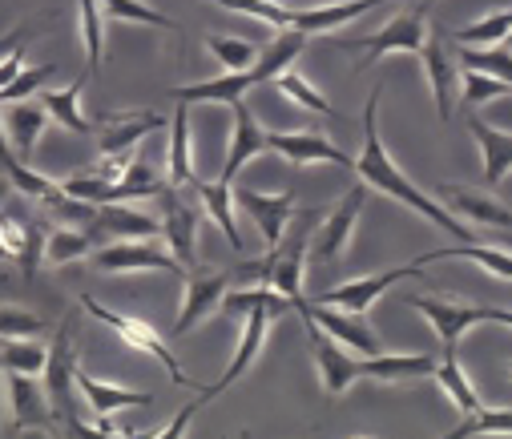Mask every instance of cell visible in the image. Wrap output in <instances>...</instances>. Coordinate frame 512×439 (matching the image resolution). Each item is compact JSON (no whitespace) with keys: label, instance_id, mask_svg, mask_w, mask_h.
<instances>
[{"label":"cell","instance_id":"cell-47","mask_svg":"<svg viewBox=\"0 0 512 439\" xmlns=\"http://www.w3.org/2000/svg\"><path fill=\"white\" fill-rule=\"evenodd\" d=\"M194 411H198V403H190V407H182V411H178V415H174V423H170V427H166V431H162V439H178V435H182V431H186V423H190V419H194Z\"/></svg>","mask_w":512,"mask_h":439},{"label":"cell","instance_id":"cell-49","mask_svg":"<svg viewBox=\"0 0 512 439\" xmlns=\"http://www.w3.org/2000/svg\"><path fill=\"white\" fill-rule=\"evenodd\" d=\"M5 258H13V250L5 246V238H0V262H5Z\"/></svg>","mask_w":512,"mask_h":439},{"label":"cell","instance_id":"cell-45","mask_svg":"<svg viewBox=\"0 0 512 439\" xmlns=\"http://www.w3.org/2000/svg\"><path fill=\"white\" fill-rule=\"evenodd\" d=\"M45 254V222H25V234H21V250H17V262L25 274H33L37 258Z\"/></svg>","mask_w":512,"mask_h":439},{"label":"cell","instance_id":"cell-38","mask_svg":"<svg viewBox=\"0 0 512 439\" xmlns=\"http://www.w3.org/2000/svg\"><path fill=\"white\" fill-rule=\"evenodd\" d=\"M508 435L512 431V411L508 407H500V411H488V407H476V411H468V419H464V427H456L448 439H468V435Z\"/></svg>","mask_w":512,"mask_h":439},{"label":"cell","instance_id":"cell-39","mask_svg":"<svg viewBox=\"0 0 512 439\" xmlns=\"http://www.w3.org/2000/svg\"><path fill=\"white\" fill-rule=\"evenodd\" d=\"M508 29H512V13L500 9V13H492V17H484V21L468 25V29H460L456 33V45H500L508 37Z\"/></svg>","mask_w":512,"mask_h":439},{"label":"cell","instance_id":"cell-10","mask_svg":"<svg viewBox=\"0 0 512 439\" xmlns=\"http://www.w3.org/2000/svg\"><path fill=\"white\" fill-rule=\"evenodd\" d=\"M291 307H295L303 319H311L323 335H331L335 343H343V347H351V351H359V355H375V351H379V339H375V331L363 323L359 311L327 307V303H315V299H295Z\"/></svg>","mask_w":512,"mask_h":439},{"label":"cell","instance_id":"cell-32","mask_svg":"<svg viewBox=\"0 0 512 439\" xmlns=\"http://www.w3.org/2000/svg\"><path fill=\"white\" fill-rule=\"evenodd\" d=\"M275 85L283 89V97H291L295 105H303V109H311V113H323V117H335V121H343V113L303 77V73H295V69H283V73H275Z\"/></svg>","mask_w":512,"mask_h":439},{"label":"cell","instance_id":"cell-19","mask_svg":"<svg viewBox=\"0 0 512 439\" xmlns=\"http://www.w3.org/2000/svg\"><path fill=\"white\" fill-rule=\"evenodd\" d=\"M162 194H166V198H162V206H166L162 238H166L170 254L190 270V266H198V214H194L190 206H182L174 190H162Z\"/></svg>","mask_w":512,"mask_h":439},{"label":"cell","instance_id":"cell-3","mask_svg":"<svg viewBox=\"0 0 512 439\" xmlns=\"http://www.w3.org/2000/svg\"><path fill=\"white\" fill-rule=\"evenodd\" d=\"M230 109H234V133H230V154H226V166H222L218 182H194V186H198V194H202L206 214L218 222V230L230 238V246H234V250H242V234H238V222H234V210H230V206H234L230 190H234L238 170H242L250 158H263V154H271V150H267V129H263L259 121H254L250 105H246V101H234Z\"/></svg>","mask_w":512,"mask_h":439},{"label":"cell","instance_id":"cell-22","mask_svg":"<svg viewBox=\"0 0 512 439\" xmlns=\"http://www.w3.org/2000/svg\"><path fill=\"white\" fill-rule=\"evenodd\" d=\"M375 5H383V0H339V5L295 9L291 29H299V33H307V37H315V33H335V29H343L347 21L363 17V13H367V9H375Z\"/></svg>","mask_w":512,"mask_h":439},{"label":"cell","instance_id":"cell-1","mask_svg":"<svg viewBox=\"0 0 512 439\" xmlns=\"http://www.w3.org/2000/svg\"><path fill=\"white\" fill-rule=\"evenodd\" d=\"M379 97H383V85H375L371 97H367V105H363V154L351 162V170L359 174V182H363L367 190H379V194L404 202L412 214H420V218L432 222L436 230L452 234L456 242H476V234L464 230V222H460L452 210H444L436 198H428L420 186H412V182L400 174V166L392 162L388 145H383V137H379Z\"/></svg>","mask_w":512,"mask_h":439},{"label":"cell","instance_id":"cell-28","mask_svg":"<svg viewBox=\"0 0 512 439\" xmlns=\"http://www.w3.org/2000/svg\"><path fill=\"white\" fill-rule=\"evenodd\" d=\"M436 371L432 355H367L363 375L367 379H428Z\"/></svg>","mask_w":512,"mask_h":439},{"label":"cell","instance_id":"cell-20","mask_svg":"<svg viewBox=\"0 0 512 439\" xmlns=\"http://www.w3.org/2000/svg\"><path fill=\"white\" fill-rule=\"evenodd\" d=\"M440 198L448 202L444 210L452 214H464L480 226H496V230H508L512 226V210L500 202V198H488V194H476L468 186H440Z\"/></svg>","mask_w":512,"mask_h":439},{"label":"cell","instance_id":"cell-21","mask_svg":"<svg viewBox=\"0 0 512 439\" xmlns=\"http://www.w3.org/2000/svg\"><path fill=\"white\" fill-rule=\"evenodd\" d=\"M9 399H13V423L17 427H45V423H53V407H49V395L37 383V375L9 371Z\"/></svg>","mask_w":512,"mask_h":439},{"label":"cell","instance_id":"cell-25","mask_svg":"<svg viewBox=\"0 0 512 439\" xmlns=\"http://www.w3.org/2000/svg\"><path fill=\"white\" fill-rule=\"evenodd\" d=\"M93 226L117 234V238H158L162 226L150 218V214H138V210H125L121 202H105V206H93Z\"/></svg>","mask_w":512,"mask_h":439},{"label":"cell","instance_id":"cell-44","mask_svg":"<svg viewBox=\"0 0 512 439\" xmlns=\"http://www.w3.org/2000/svg\"><path fill=\"white\" fill-rule=\"evenodd\" d=\"M57 73V65H37V69H21L17 81L0 93V101H25V97H37L45 89V81Z\"/></svg>","mask_w":512,"mask_h":439},{"label":"cell","instance_id":"cell-40","mask_svg":"<svg viewBox=\"0 0 512 439\" xmlns=\"http://www.w3.org/2000/svg\"><path fill=\"white\" fill-rule=\"evenodd\" d=\"M206 49L214 53V61H218L222 69H246L254 57H259V49H254L250 41H242V37H222V33L206 37Z\"/></svg>","mask_w":512,"mask_h":439},{"label":"cell","instance_id":"cell-43","mask_svg":"<svg viewBox=\"0 0 512 439\" xmlns=\"http://www.w3.org/2000/svg\"><path fill=\"white\" fill-rule=\"evenodd\" d=\"M45 331V323L29 311L17 307H0V339H37Z\"/></svg>","mask_w":512,"mask_h":439},{"label":"cell","instance_id":"cell-24","mask_svg":"<svg viewBox=\"0 0 512 439\" xmlns=\"http://www.w3.org/2000/svg\"><path fill=\"white\" fill-rule=\"evenodd\" d=\"M468 129H472V137L480 145V158H484V186L492 190V186L504 182V174L512 166V137L500 133V129H492V125H484L480 117H472Z\"/></svg>","mask_w":512,"mask_h":439},{"label":"cell","instance_id":"cell-33","mask_svg":"<svg viewBox=\"0 0 512 439\" xmlns=\"http://www.w3.org/2000/svg\"><path fill=\"white\" fill-rule=\"evenodd\" d=\"M81 5V41H85V81L97 73L105 53V29H101V0H77Z\"/></svg>","mask_w":512,"mask_h":439},{"label":"cell","instance_id":"cell-42","mask_svg":"<svg viewBox=\"0 0 512 439\" xmlns=\"http://www.w3.org/2000/svg\"><path fill=\"white\" fill-rule=\"evenodd\" d=\"M460 81H464V105L508 97V89H512L508 77H488V73H476V69H460Z\"/></svg>","mask_w":512,"mask_h":439},{"label":"cell","instance_id":"cell-5","mask_svg":"<svg viewBox=\"0 0 512 439\" xmlns=\"http://www.w3.org/2000/svg\"><path fill=\"white\" fill-rule=\"evenodd\" d=\"M408 307L420 311L432 331L444 343V355H456V343L476 327V323H500L512 327V311L508 307H464V303H444V299H416L408 295Z\"/></svg>","mask_w":512,"mask_h":439},{"label":"cell","instance_id":"cell-26","mask_svg":"<svg viewBox=\"0 0 512 439\" xmlns=\"http://www.w3.org/2000/svg\"><path fill=\"white\" fill-rule=\"evenodd\" d=\"M45 125H49V113H45L41 101H37V105H33V101H21V105L9 109V141H13V154H17L21 162L33 158L37 137L45 133Z\"/></svg>","mask_w":512,"mask_h":439},{"label":"cell","instance_id":"cell-4","mask_svg":"<svg viewBox=\"0 0 512 439\" xmlns=\"http://www.w3.org/2000/svg\"><path fill=\"white\" fill-rule=\"evenodd\" d=\"M323 222L319 210H295L283 238L271 246L263 266H242V274H259L267 286H275L283 299H303V270H307V250H311V234Z\"/></svg>","mask_w":512,"mask_h":439},{"label":"cell","instance_id":"cell-14","mask_svg":"<svg viewBox=\"0 0 512 439\" xmlns=\"http://www.w3.org/2000/svg\"><path fill=\"white\" fill-rule=\"evenodd\" d=\"M226 286H230L226 270H194V274H186V299H182V311H178V323H174L178 339L190 335L210 311H218Z\"/></svg>","mask_w":512,"mask_h":439},{"label":"cell","instance_id":"cell-35","mask_svg":"<svg viewBox=\"0 0 512 439\" xmlns=\"http://www.w3.org/2000/svg\"><path fill=\"white\" fill-rule=\"evenodd\" d=\"M0 367H5V371H25V375H41L45 347L37 339H0Z\"/></svg>","mask_w":512,"mask_h":439},{"label":"cell","instance_id":"cell-18","mask_svg":"<svg viewBox=\"0 0 512 439\" xmlns=\"http://www.w3.org/2000/svg\"><path fill=\"white\" fill-rule=\"evenodd\" d=\"M162 125H166V117L154 113V109H142V113H113V117H105V125H101V158L134 154V145H138L146 133L162 129Z\"/></svg>","mask_w":512,"mask_h":439},{"label":"cell","instance_id":"cell-11","mask_svg":"<svg viewBox=\"0 0 512 439\" xmlns=\"http://www.w3.org/2000/svg\"><path fill=\"white\" fill-rule=\"evenodd\" d=\"M363 202H367V186H363V182H355V186L343 194V202H339V206H335V210L315 226L307 258H319V262L339 258V254H343V246L351 242V230H355V222H359V214H363Z\"/></svg>","mask_w":512,"mask_h":439},{"label":"cell","instance_id":"cell-16","mask_svg":"<svg viewBox=\"0 0 512 439\" xmlns=\"http://www.w3.org/2000/svg\"><path fill=\"white\" fill-rule=\"evenodd\" d=\"M267 150L271 154H283L287 162L295 166H311V162H331V166H347L351 170V158L331 145L323 133L315 129H299V133H267Z\"/></svg>","mask_w":512,"mask_h":439},{"label":"cell","instance_id":"cell-9","mask_svg":"<svg viewBox=\"0 0 512 439\" xmlns=\"http://www.w3.org/2000/svg\"><path fill=\"white\" fill-rule=\"evenodd\" d=\"M97 270L109 274H130V270H166V274H186V266L170 254V246L154 242V238H125L113 246H101L93 254Z\"/></svg>","mask_w":512,"mask_h":439},{"label":"cell","instance_id":"cell-27","mask_svg":"<svg viewBox=\"0 0 512 439\" xmlns=\"http://www.w3.org/2000/svg\"><path fill=\"white\" fill-rule=\"evenodd\" d=\"M194 186V158H190V101H178L170 121V186Z\"/></svg>","mask_w":512,"mask_h":439},{"label":"cell","instance_id":"cell-13","mask_svg":"<svg viewBox=\"0 0 512 439\" xmlns=\"http://www.w3.org/2000/svg\"><path fill=\"white\" fill-rule=\"evenodd\" d=\"M307 323V339H311V355H315V367H319V383L327 395H343L355 379H363V359H351L343 343H335L331 335H323L311 319Z\"/></svg>","mask_w":512,"mask_h":439},{"label":"cell","instance_id":"cell-23","mask_svg":"<svg viewBox=\"0 0 512 439\" xmlns=\"http://www.w3.org/2000/svg\"><path fill=\"white\" fill-rule=\"evenodd\" d=\"M73 383H77V391L85 395V403H89L97 415H109V411H121V407H146V403H154L150 391H130V387L101 383V379H93L85 367H77Z\"/></svg>","mask_w":512,"mask_h":439},{"label":"cell","instance_id":"cell-37","mask_svg":"<svg viewBox=\"0 0 512 439\" xmlns=\"http://www.w3.org/2000/svg\"><path fill=\"white\" fill-rule=\"evenodd\" d=\"M456 61L464 65V69H476V73H488V77H508L512 69V61H508V49H504V41L496 45V49H476V45H456Z\"/></svg>","mask_w":512,"mask_h":439},{"label":"cell","instance_id":"cell-36","mask_svg":"<svg viewBox=\"0 0 512 439\" xmlns=\"http://www.w3.org/2000/svg\"><path fill=\"white\" fill-rule=\"evenodd\" d=\"M214 5H222L230 13H246L271 29H291V17H295L291 5H275V0H214Z\"/></svg>","mask_w":512,"mask_h":439},{"label":"cell","instance_id":"cell-46","mask_svg":"<svg viewBox=\"0 0 512 439\" xmlns=\"http://www.w3.org/2000/svg\"><path fill=\"white\" fill-rule=\"evenodd\" d=\"M25 69V49H21V41L13 45V53L5 57V61H0V93H5L13 81H17V73Z\"/></svg>","mask_w":512,"mask_h":439},{"label":"cell","instance_id":"cell-6","mask_svg":"<svg viewBox=\"0 0 512 439\" xmlns=\"http://www.w3.org/2000/svg\"><path fill=\"white\" fill-rule=\"evenodd\" d=\"M424 13H428V5H420V9H412V13H404V17H392L388 25H383L379 33H371V37H359V41L335 37V45H339V49H363V65H359V69H371L379 57H388V53H420L424 41H428V21H424Z\"/></svg>","mask_w":512,"mask_h":439},{"label":"cell","instance_id":"cell-7","mask_svg":"<svg viewBox=\"0 0 512 439\" xmlns=\"http://www.w3.org/2000/svg\"><path fill=\"white\" fill-rule=\"evenodd\" d=\"M81 307H85V311H89L93 319H101L105 327H113V331H117V335H121L125 343H130L134 351H142V355L158 359V363L166 367V375H170L174 383H182V387L190 383V379L182 375V367H178V359H174L170 343H162V339H158V331H154L150 323H142V319H130V315H121V311H109V307H101V303H97L93 295H85V299H81Z\"/></svg>","mask_w":512,"mask_h":439},{"label":"cell","instance_id":"cell-8","mask_svg":"<svg viewBox=\"0 0 512 439\" xmlns=\"http://www.w3.org/2000/svg\"><path fill=\"white\" fill-rule=\"evenodd\" d=\"M73 375H77V347H73V331L65 323L57 331V339L45 347V367H41V387L49 395V407H53V419L57 423H65L73 415V407H69V399L77 391Z\"/></svg>","mask_w":512,"mask_h":439},{"label":"cell","instance_id":"cell-12","mask_svg":"<svg viewBox=\"0 0 512 439\" xmlns=\"http://www.w3.org/2000/svg\"><path fill=\"white\" fill-rule=\"evenodd\" d=\"M424 266L420 262H408V266H396V270H379V274H367V278H355V282H343L327 295H319L315 303H327V307H343V311H367L379 295H388L396 282H408V278H420Z\"/></svg>","mask_w":512,"mask_h":439},{"label":"cell","instance_id":"cell-30","mask_svg":"<svg viewBox=\"0 0 512 439\" xmlns=\"http://www.w3.org/2000/svg\"><path fill=\"white\" fill-rule=\"evenodd\" d=\"M440 258H472L476 266H484V270H492L496 278H512V258H508V250H488V246H480V242H460V246H444V250H428V254H420L416 262L424 266V262H440Z\"/></svg>","mask_w":512,"mask_h":439},{"label":"cell","instance_id":"cell-2","mask_svg":"<svg viewBox=\"0 0 512 439\" xmlns=\"http://www.w3.org/2000/svg\"><path fill=\"white\" fill-rule=\"evenodd\" d=\"M303 49H307V33H299V29H279V33L267 41V49L254 57L246 69H226L222 77H210V81H198V85H178V89H170V97H174V101L234 105V101H242L250 89L275 81V73L291 69Z\"/></svg>","mask_w":512,"mask_h":439},{"label":"cell","instance_id":"cell-34","mask_svg":"<svg viewBox=\"0 0 512 439\" xmlns=\"http://www.w3.org/2000/svg\"><path fill=\"white\" fill-rule=\"evenodd\" d=\"M85 254H93V238L85 234V230H49L45 234V262L49 266H65V262H77V258H85Z\"/></svg>","mask_w":512,"mask_h":439},{"label":"cell","instance_id":"cell-17","mask_svg":"<svg viewBox=\"0 0 512 439\" xmlns=\"http://www.w3.org/2000/svg\"><path fill=\"white\" fill-rule=\"evenodd\" d=\"M420 61H424V73H428V85H432L440 121H452V109H456V77H460V69H456V57L448 53L444 37H432V33H428V41H424V49H420Z\"/></svg>","mask_w":512,"mask_h":439},{"label":"cell","instance_id":"cell-15","mask_svg":"<svg viewBox=\"0 0 512 439\" xmlns=\"http://www.w3.org/2000/svg\"><path fill=\"white\" fill-rule=\"evenodd\" d=\"M230 198L254 218V226L263 230V242L267 246H275L283 238V230H287V222L295 214V194L291 190L287 194H259V190H250V186H238V190H230Z\"/></svg>","mask_w":512,"mask_h":439},{"label":"cell","instance_id":"cell-29","mask_svg":"<svg viewBox=\"0 0 512 439\" xmlns=\"http://www.w3.org/2000/svg\"><path fill=\"white\" fill-rule=\"evenodd\" d=\"M81 89H85V77H77L69 89H41V93H37V101H41V105H45V113H49L57 125H65L69 133H89V121H85V117H81V109H77Z\"/></svg>","mask_w":512,"mask_h":439},{"label":"cell","instance_id":"cell-31","mask_svg":"<svg viewBox=\"0 0 512 439\" xmlns=\"http://www.w3.org/2000/svg\"><path fill=\"white\" fill-rule=\"evenodd\" d=\"M436 379H440V387L448 391V399L456 403V411H476V407H484L480 403V395H476V387H472V379L464 375V367H460V359L456 355H444V359H436V371H432Z\"/></svg>","mask_w":512,"mask_h":439},{"label":"cell","instance_id":"cell-50","mask_svg":"<svg viewBox=\"0 0 512 439\" xmlns=\"http://www.w3.org/2000/svg\"><path fill=\"white\" fill-rule=\"evenodd\" d=\"M0 399H5V379H0ZM0 435H5V427H0Z\"/></svg>","mask_w":512,"mask_h":439},{"label":"cell","instance_id":"cell-41","mask_svg":"<svg viewBox=\"0 0 512 439\" xmlns=\"http://www.w3.org/2000/svg\"><path fill=\"white\" fill-rule=\"evenodd\" d=\"M101 5L109 9V17L117 21H134V25H150V29H178L170 17H162L158 9L142 5V0H101Z\"/></svg>","mask_w":512,"mask_h":439},{"label":"cell","instance_id":"cell-48","mask_svg":"<svg viewBox=\"0 0 512 439\" xmlns=\"http://www.w3.org/2000/svg\"><path fill=\"white\" fill-rule=\"evenodd\" d=\"M9 194H13V182H9V174H5V178H0V210H5Z\"/></svg>","mask_w":512,"mask_h":439}]
</instances>
